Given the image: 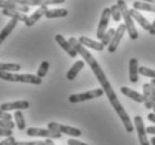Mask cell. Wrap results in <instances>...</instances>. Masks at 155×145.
<instances>
[{
    "mask_svg": "<svg viewBox=\"0 0 155 145\" xmlns=\"http://www.w3.org/2000/svg\"><path fill=\"white\" fill-rule=\"evenodd\" d=\"M17 22H18V20H16V19H14V18H11L10 20H9V22L6 25V27H4V29L0 31V45L4 43L5 39L7 38L8 36L10 35L11 31L14 30V28L17 26Z\"/></svg>",
    "mask_w": 155,
    "mask_h": 145,
    "instance_id": "19",
    "label": "cell"
},
{
    "mask_svg": "<svg viewBox=\"0 0 155 145\" xmlns=\"http://www.w3.org/2000/svg\"><path fill=\"white\" fill-rule=\"evenodd\" d=\"M134 124L136 126V133H137L138 140H140V143L141 145H151L150 141L147 140V133H146V130H145L144 126V122H143V118L141 116H136L134 117Z\"/></svg>",
    "mask_w": 155,
    "mask_h": 145,
    "instance_id": "9",
    "label": "cell"
},
{
    "mask_svg": "<svg viewBox=\"0 0 155 145\" xmlns=\"http://www.w3.org/2000/svg\"><path fill=\"white\" fill-rule=\"evenodd\" d=\"M48 128L51 130V131L59 132L61 134L74 136V137H78V136L81 135V131L79 128L71 127V126H67V125H61V124H58L56 122H50L48 124Z\"/></svg>",
    "mask_w": 155,
    "mask_h": 145,
    "instance_id": "6",
    "label": "cell"
},
{
    "mask_svg": "<svg viewBox=\"0 0 155 145\" xmlns=\"http://www.w3.org/2000/svg\"><path fill=\"white\" fill-rule=\"evenodd\" d=\"M148 31H150V34H151V35H153V36L155 35V19H154V21L152 22V25H151V29H150Z\"/></svg>",
    "mask_w": 155,
    "mask_h": 145,
    "instance_id": "40",
    "label": "cell"
},
{
    "mask_svg": "<svg viewBox=\"0 0 155 145\" xmlns=\"http://www.w3.org/2000/svg\"><path fill=\"white\" fill-rule=\"evenodd\" d=\"M117 6L120 9V12H122V17L124 18V24L126 26V30L128 32V36H130V39H135L138 38V32L136 30V27L134 25V21H133V17L130 12V9L127 8V5L125 4L124 0H117Z\"/></svg>",
    "mask_w": 155,
    "mask_h": 145,
    "instance_id": "3",
    "label": "cell"
},
{
    "mask_svg": "<svg viewBox=\"0 0 155 145\" xmlns=\"http://www.w3.org/2000/svg\"><path fill=\"white\" fill-rule=\"evenodd\" d=\"M147 118L150 122H152V123L155 124V113H150L147 115Z\"/></svg>",
    "mask_w": 155,
    "mask_h": 145,
    "instance_id": "39",
    "label": "cell"
},
{
    "mask_svg": "<svg viewBox=\"0 0 155 145\" xmlns=\"http://www.w3.org/2000/svg\"><path fill=\"white\" fill-rule=\"evenodd\" d=\"M27 135L29 136H39V137H46V138H60L61 137V133L59 132L51 131L49 128H36L30 127L27 130Z\"/></svg>",
    "mask_w": 155,
    "mask_h": 145,
    "instance_id": "7",
    "label": "cell"
},
{
    "mask_svg": "<svg viewBox=\"0 0 155 145\" xmlns=\"http://www.w3.org/2000/svg\"><path fill=\"white\" fill-rule=\"evenodd\" d=\"M150 84H151V98L152 103H153V110L155 113V78H152Z\"/></svg>",
    "mask_w": 155,
    "mask_h": 145,
    "instance_id": "32",
    "label": "cell"
},
{
    "mask_svg": "<svg viewBox=\"0 0 155 145\" xmlns=\"http://www.w3.org/2000/svg\"><path fill=\"white\" fill-rule=\"evenodd\" d=\"M68 41H69L71 46L76 49L78 55H81V56L83 57V59L85 60V63H87L88 66L91 67V69H92L94 75H95L96 78H97L98 83L101 84V86H102V88L104 89V92H105L106 96H107L108 101L110 102V104L114 102H116L117 101L116 94L114 92L112 85L109 84V81L107 79V77H106L105 73L103 71L102 67L99 66V64L97 63V60L94 58V56H93L92 54L85 48V46H83V45L78 41V39H76L75 37H71Z\"/></svg>",
    "mask_w": 155,
    "mask_h": 145,
    "instance_id": "1",
    "label": "cell"
},
{
    "mask_svg": "<svg viewBox=\"0 0 155 145\" xmlns=\"http://www.w3.org/2000/svg\"><path fill=\"white\" fill-rule=\"evenodd\" d=\"M84 65H85V60L84 59H83V60H77V61H76V63L71 66V69L67 71V79H68V81H74L75 78H76V76L78 75V73L83 69Z\"/></svg>",
    "mask_w": 155,
    "mask_h": 145,
    "instance_id": "20",
    "label": "cell"
},
{
    "mask_svg": "<svg viewBox=\"0 0 155 145\" xmlns=\"http://www.w3.org/2000/svg\"><path fill=\"white\" fill-rule=\"evenodd\" d=\"M150 142H151L152 145H155V137H154V136H153V137L151 138V141H150Z\"/></svg>",
    "mask_w": 155,
    "mask_h": 145,
    "instance_id": "43",
    "label": "cell"
},
{
    "mask_svg": "<svg viewBox=\"0 0 155 145\" xmlns=\"http://www.w3.org/2000/svg\"><path fill=\"white\" fill-rule=\"evenodd\" d=\"M47 10H48L47 6H41V7H39L38 9L30 16V17L27 18V20L25 21V25L27 26V27H31V26H34L36 22L38 21L39 19L42 17V16H45Z\"/></svg>",
    "mask_w": 155,
    "mask_h": 145,
    "instance_id": "13",
    "label": "cell"
},
{
    "mask_svg": "<svg viewBox=\"0 0 155 145\" xmlns=\"http://www.w3.org/2000/svg\"><path fill=\"white\" fill-rule=\"evenodd\" d=\"M45 143H46V145H55V143H54V141H53V138H46Z\"/></svg>",
    "mask_w": 155,
    "mask_h": 145,
    "instance_id": "41",
    "label": "cell"
},
{
    "mask_svg": "<svg viewBox=\"0 0 155 145\" xmlns=\"http://www.w3.org/2000/svg\"><path fill=\"white\" fill-rule=\"evenodd\" d=\"M78 41L85 47H88V48H92L94 50H97V51H102L104 49V46L102 45V43H97L95 40H92V39L87 38L85 36H81Z\"/></svg>",
    "mask_w": 155,
    "mask_h": 145,
    "instance_id": "16",
    "label": "cell"
},
{
    "mask_svg": "<svg viewBox=\"0 0 155 145\" xmlns=\"http://www.w3.org/2000/svg\"><path fill=\"white\" fill-rule=\"evenodd\" d=\"M12 145H46V143L42 141H36V142H17V141H15Z\"/></svg>",
    "mask_w": 155,
    "mask_h": 145,
    "instance_id": "33",
    "label": "cell"
},
{
    "mask_svg": "<svg viewBox=\"0 0 155 145\" xmlns=\"http://www.w3.org/2000/svg\"><path fill=\"white\" fill-rule=\"evenodd\" d=\"M141 1H145V2H148V4L155 5V0H141Z\"/></svg>",
    "mask_w": 155,
    "mask_h": 145,
    "instance_id": "42",
    "label": "cell"
},
{
    "mask_svg": "<svg viewBox=\"0 0 155 145\" xmlns=\"http://www.w3.org/2000/svg\"><path fill=\"white\" fill-rule=\"evenodd\" d=\"M103 94H105L104 89L97 88V89H92V91H88V92L81 93V94H73V95L69 96V102L73 103V104H76V103H81L85 102V101H89V99H94V98H98Z\"/></svg>",
    "mask_w": 155,
    "mask_h": 145,
    "instance_id": "4",
    "label": "cell"
},
{
    "mask_svg": "<svg viewBox=\"0 0 155 145\" xmlns=\"http://www.w3.org/2000/svg\"><path fill=\"white\" fill-rule=\"evenodd\" d=\"M15 120H16V126L18 127L19 131H24L26 128V122L24 118V114L21 110H16L14 114Z\"/></svg>",
    "mask_w": 155,
    "mask_h": 145,
    "instance_id": "25",
    "label": "cell"
},
{
    "mask_svg": "<svg viewBox=\"0 0 155 145\" xmlns=\"http://www.w3.org/2000/svg\"><path fill=\"white\" fill-rule=\"evenodd\" d=\"M2 14L5 16H8V17L10 18H14L18 21H22L25 22L27 20V15L24 14V12H21V11H18V10H14V9H2Z\"/></svg>",
    "mask_w": 155,
    "mask_h": 145,
    "instance_id": "21",
    "label": "cell"
},
{
    "mask_svg": "<svg viewBox=\"0 0 155 145\" xmlns=\"http://www.w3.org/2000/svg\"><path fill=\"white\" fill-rule=\"evenodd\" d=\"M110 15H112V18L116 22H118L122 19V12H120V9L118 8V6L116 5H113L110 7Z\"/></svg>",
    "mask_w": 155,
    "mask_h": 145,
    "instance_id": "29",
    "label": "cell"
},
{
    "mask_svg": "<svg viewBox=\"0 0 155 145\" xmlns=\"http://www.w3.org/2000/svg\"><path fill=\"white\" fill-rule=\"evenodd\" d=\"M143 97H144V104L147 110L153 108V103L151 98V84L145 83L143 85Z\"/></svg>",
    "mask_w": 155,
    "mask_h": 145,
    "instance_id": "22",
    "label": "cell"
},
{
    "mask_svg": "<svg viewBox=\"0 0 155 145\" xmlns=\"http://www.w3.org/2000/svg\"><path fill=\"white\" fill-rule=\"evenodd\" d=\"M125 32H126V26H125V24H122V25L118 26V28H117L116 32H115V35H114L113 39H112V41H110L108 45V53L109 54H113L116 51L117 46L120 45V40H122V38H123V36Z\"/></svg>",
    "mask_w": 155,
    "mask_h": 145,
    "instance_id": "10",
    "label": "cell"
},
{
    "mask_svg": "<svg viewBox=\"0 0 155 145\" xmlns=\"http://www.w3.org/2000/svg\"><path fill=\"white\" fill-rule=\"evenodd\" d=\"M67 15H68L67 9H48L47 12L45 14V17L53 19V18L66 17Z\"/></svg>",
    "mask_w": 155,
    "mask_h": 145,
    "instance_id": "24",
    "label": "cell"
},
{
    "mask_svg": "<svg viewBox=\"0 0 155 145\" xmlns=\"http://www.w3.org/2000/svg\"><path fill=\"white\" fill-rule=\"evenodd\" d=\"M49 69V63L46 61V60H44L40 66L38 68V71H37V76H39L40 78H44L45 76L47 75V71Z\"/></svg>",
    "mask_w": 155,
    "mask_h": 145,
    "instance_id": "28",
    "label": "cell"
},
{
    "mask_svg": "<svg viewBox=\"0 0 155 145\" xmlns=\"http://www.w3.org/2000/svg\"><path fill=\"white\" fill-rule=\"evenodd\" d=\"M11 115L8 112H5V110H0V118L1 120H11Z\"/></svg>",
    "mask_w": 155,
    "mask_h": 145,
    "instance_id": "36",
    "label": "cell"
},
{
    "mask_svg": "<svg viewBox=\"0 0 155 145\" xmlns=\"http://www.w3.org/2000/svg\"><path fill=\"white\" fill-rule=\"evenodd\" d=\"M112 106L114 107V110H115V112L117 113V115L120 116V120L123 122L124 127H125L126 132L127 133H132V132L134 131V126H133V124H132V120H130L128 114L126 113V110H124V107L122 106V104L120 103V101L117 99L116 102L112 103Z\"/></svg>",
    "mask_w": 155,
    "mask_h": 145,
    "instance_id": "5",
    "label": "cell"
},
{
    "mask_svg": "<svg viewBox=\"0 0 155 145\" xmlns=\"http://www.w3.org/2000/svg\"><path fill=\"white\" fill-rule=\"evenodd\" d=\"M110 17H112V15H110V8H105L102 12L101 20H99V24H98V28H97V32H96V37L99 40L103 38L104 34L107 31V27H108L109 18Z\"/></svg>",
    "mask_w": 155,
    "mask_h": 145,
    "instance_id": "8",
    "label": "cell"
},
{
    "mask_svg": "<svg viewBox=\"0 0 155 145\" xmlns=\"http://www.w3.org/2000/svg\"><path fill=\"white\" fill-rule=\"evenodd\" d=\"M120 93H122L124 96H127L128 98L133 99V101H135V102L144 103V97H143L142 94H140L138 92H135V91H133V89L128 88V87H126V86H123V87L120 88Z\"/></svg>",
    "mask_w": 155,
    "mask_h": 145,
    "instance_id": "17",
    "label": "cell"
},
{
    "mask_svg": "<svg viewBox=\"0 0 155 145\" xmlns=\"http://www.w3.org/2000/svg\"><path fill=\"white\" fill-rule=\"evenodd\" d=\"M16 126V123H14L12 120H1L0 118V127H5V128H12Z\"/></svg>",
    "mask_w": 155,
    "mask_h": 145,
    "instance_id": "31",
    "label": "cell"
},
{
    "mask_svg": "<svg viewBox=\"0 0 155 145\" xmlns=\"http://www.w3.org/2000/svg\"><path fill=\"white\" fill-rule=\"evenodd\" d=\"M133 8L136 9V10H145V11H151V12H155V5L153 4H148V2H145V1H135L133 4Z\"/></svg>",
    "mask_w": 155,
    "mask_h": 145,
    "instance_id": "23",
    "label": "cell"
},
{
    "mask_svg": "<svg viewBox=\"0 0 155 145\" xmlns=\"http://www.w3.org/2000/svg\"><path fill=\"white\" fill-rule=\"evenodd\" d=\"M140 67H138V60L136 58L130 59V81L132 83H137L138 74H140Z\"/></svg>",
    "mask_w": 155,
    "mask_h": 145,
    "instance_id": "18",
    "label": "cell"
},
{
    "mask_svg": "<svg viewBox=\"0 0 155 145\" xmlns=\"http://www.w3.org/2000/svg\"><path fill=\"white\" fill-rule=\"evenodd\" d=\"M29 108V102L27 101H18L12 103H4L0 105V110L5 112H10V110H22Z\"/></svg>",
    "mask_w": 155,
    "mask_h": 145,
    "instance_id": "11",
    "label": "cell"
},
{
    "mask_svg": "<svg viewBox=\"0 0 155 145\" xmlns=\"http://www.w3.org/2000/svg\"><path fill=\"white\" fill-rule=\"evenodd\" d=\"M138 71H140V74H142L143 76H146V77H150V78H155L154 69H151V68L145 67V66H141Z\"/></svg>",
    "mask_w": 155,
    "mask_h": 145,
    "instance_id": "30",
    "label": "cell"
},
{
    "mask_svg": "<svg viewBox=\"0 0 155 145\" xmlns=\"http://www.w3.org/2000/svg\"><path fill=\"white\" fill-rule=\"evenodd\" d=\"M130 15H132V17H133V19L137 22L138 25L141 26L142 28L145 29V30H150V29H151L152 24L148 21L147 19H145L144 16H143L141 12H138V10H136V9L133 8V9H130Z\"/></svg>",
    "mask_w": 155,
    "mask_h": 145,
    "instance_id": "14",
    "label": "cell"
},
{
    "mask_svg": "<svg viewBox=\"0 0 155 145\" xmlns=\"http://www.w3.org/2000/svg\"><path fill=\"white\" fill-rule=\"evenodd\" d=\"M115 32H116V30L113 28H109L107 31L104 34V36H103V38L101 39V43H102V45L104 47L105 46H108L109 43L112 41V39H113L114 35H115Z\"/></svg>",
    "mask_w": 155,
    "mask_h": 145,
    "instance_id": "27",
    "label": "cell"
},
{
    "mask_svg": "<svg viewBox=\"0 0 155 145\" xmlns=\"http://www.w3.org/2000/svg\"><path fill=\"white\" fill-rule=\"evenodd\" d=\"M15 141H16V140H15L14 136H9V137H7L6 140L0 142V145H12Z\"/></svg>",
    "mask_w": 155,
    "mask_h": 145,
    "instance_id": "35",
    "label": "cell"
},
{
    "mask_svg": "<svg viewBox=\"0 0 155 145\" xmlns=\"http://www.w3.org/2000/svg\"><path fill=\"white\" fill-rule=\"evenodd\" d=\"M67 144L68 145H88V144H86V143L77 141V140H75V138H69L67 141Z\"/></svg>",
    "mask_w": 155,
    "mask_h": 145,
    "instance_id": "37",
    "label": "cell"
},
{
    "mask_svg": "<svg viewBox=\"0 0 155 145\" xmlns=\"http://www.w3.org/2000/svg\"><path fill=\"white\" fill-rule=\"evenodd\" d=\"M0 8H2V9H14V10L21 11L24 14H27L30 10L29 6H22V5L15 4V2H11L9 0H0Z\"/></svg>",
    "mask_w": 155,
    "mask_h": 145,
    "instance_id": "15",
    "label": "cell"
},
{
    "mask_svg": "<svg viewBox=\"0 0 155 145\" xmlns=\"http://www.w3.org/2000/svg\"><path fill=\"white\" fill-rule=\"evenodd\" d=\"M21 66L15 63H0V71H18Z\"/></svg>",
    "mask_w": 155,
    "mask_h": 145,
    "instance_id": "26",
    "label": "cell"
},
{
    "mask_svg": "<svg viewBox=\"0 0 155 145\" xmlns=\"http://www.w3.org/2000/svg\"><path fill=\"white\" fill-rule=\"evenodd\" d=\"M55 40H56V43L58 44V45H59V46L61 47V48H63V49L65 50V51H66V53H67L71 57L74 58V57H76L78 55L77 51H76V49L71 46V43H69L68 40L65 39L64 36H61V35L58 34V35L55 36Z\"/></svg>",
    "mask_w": 155,
    "mask_h": 145,
    "instance_id": "12",
    "label": "cell"
},
{
    "mask_svg": "<svg viewBox=\"0 0 155 145\" xmlns=\"http://www.w3.org/2000/svg\"><path fill=\"white\" fill-rule=\"evenodd\" d=\"M0 136H12V130L10 128H5V127H0Z\"/></svg>",
    "mask_w": 155,
    "mask_h": 145,
    "instance_id": "34",
    "label": "cell"
},
{
    "mask_svg": "<svg viewBox=\"0 0 155 145\" xmlns=\"http://www.w3.org/2000/svg\"><path fill=\"white\" fill-rule=\"evenodd\" d=\"M146 133H147V134L155 135V126H148V127L146 128Z\"/></svg>",
    "mask_w": 155,
    "mask_h": 145,
    "instance_id": "38",
    "label": "cell"
},
{
    "mask_svg": "<svg viewBox=\"0 0 155 145\" xmlns=\"http://www.w3.org/2000/svg\"><path fill=\"white\" fill-rule=\"evenodd\" d=\"M0 79H4L7 81H15V83H27L32 85H40L42 83V78H40L37 75L31 74H15L9 71H0Z\"/></svg>",
    "mask_w": 155,
    "mask_h": 145,
    "instance_id": "2",
    "label": "cell"
}]
</instances>
